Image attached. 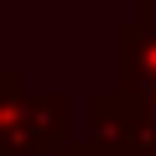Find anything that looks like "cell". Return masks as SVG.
I'll use <instances>...</instances> for the list:
<instances>
[{"label":"cell","instance_id":"obj_4","mask_svg":"<svg viewBox=\"0 0 156 156\" xmlns=\"http://www.w3.org/2000/svg\"><path fill=\"white\" fill-rule=\"evenodd\" d=\"M47 156H94V151H89V140H62V146H52Z\"/></svg>","mask_w":156,"mask_h":156},{"label":"cell","instance_id":"obj_5","mask_svg":"<svg viewBox=\"0 0 156 156\" xmlns=\"http://www.w3.org/2000/svg\"><path fill=\"white\" fill-rule=\"evenodd\" d=\"M0 156H5V151H0Z\"/></svg>","mask_w":156,"mask_h":156},{"label":"cell","instance_id":"obj_1","mask_svg":"<svg viewBox=\"0 0 156 156\" xmlns=\"http://www.w3.org/2000/svg\"><path fill=\"white\" fill-rule=\"evenodd\" d=\"M73 104L62 94H21L0 115V151L5 156H47L52 146L68 140Z\"/></svg>","mask_w":156,"mask_h":156},{"label":"cell","instance_id":"obj_2","mask_svg":"<svg viewBox=\"0 0 156 156\" xmlns=\"http://www.w3.org/2000/svg\"><path fill=\"white\" fill-rule=\"evenodd\" d=\"M146 89H156V0L115 26V94L140 99Z\"/></svg>","mask_w":156,"mask_h":156},{"label":"cell","instance_id":"obj_3","mask_svg":"<svg viewBox=\"0 0 156 156\" xmlns=\"http://www.w3.org/2000/svg\"><path fill=\"white\" fill-rule=\"evenodd\" d=\"M89 109H94V130H89V151L94 156H140V135H146L140 99L99 94Z\"/></svg>","mask_w":156,"mask_h":156}]
</instances>
